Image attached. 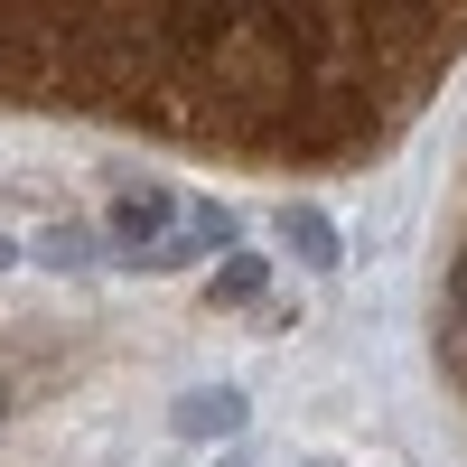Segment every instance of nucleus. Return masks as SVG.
<instances>
[{"mask_svg":"<svg viewBox=\"0 0 467 467\" xmlns=\"http://www.w3.org/2000/svg\"><path fill=\"white\" fill-rule=\"evenodd\" d=\"M244 420H253L244 383H197V393H178L169 431H178V440H244Z\"/></svg>","mask_w":467,"mask_h":467,"instance_id":"2","label":"nucleus"},{"mask_svg":"<svg viewBox=\"0 0 467 467\" xmlns=\"http://www.w3.org/2000/svg\"><path fill=\"white\" fill-rule=\"evenodd\" d=\"M262 290H271V262H262V253H224L215 281H206L215 308H244V299H262Z\"/></svg>","mask_w":467,"mask_h":467,"instance_id":"5","label":"nucleus"},{"mask_svg":"<svg viewBox=\"0 0 467 467\" xmlns=\"http://www.w3.org/2000/svg\"><path fill=\"white\" fill-rule=\"evenodd\" d=\"M47 28V10H0V94H37L47 85V47L57 37H37Z\"/></svg>","mask_w":467,"mask_h":467,"instance_id":"1","label":"nucleus"},{"mask_svg":"<svg viewBox=\"0 0 467 467\" xmlns=\"http://www.w3.org/2000/svg\"><path fill=\"white\" fill-rule=\"evenodd\" d=\"M187 244H197V253L206 244H234V215L224 206H197V215H187Z\"/></svg>","mask_w":467,"mask_h":467,"instance_id":"7","label":"nucleus"},{"mask_svg":"<svg viewBox=\"0 0 467 467\" xmlns=\"http://www.w3.org/2000/svg\"><path fill=\"white\" fill-rule=\"evenodd\" d=\"M440 374H449V383H467V337H440Z\"/></svg>","mask_w":467,"mask_h":467,"instance_id":"8","label":"nucleus"},{"mask_svg":"<svg viewBox=\"0 0 467 467\" xmlns=\"http://www.w3.org/2000/svg\"><path fill=\"white\" fill-rule=\"evenodd\" d=\"M449 299H458V318H467V253L449 262Z\"/></svg>","mask_w":467,"mask_h":467,"instance_id":"9","label":"nucleus"},{"mask_svg":"<svg viewBox=\"0 0 467 467\" xmlns=\"http://www.w3.org/2000/svg\"><path fill=\"white\" fill-rule=\"evenodd\" d=\"M0 420H10V383H0Z\"/></svg>","mask_w":467,"mask_h":467,"instance_id":"11","label":"nucleus"},{"mask_svg":"<svg viewBox=\"0 0 467 467\" xmlns=\"http://www.w3.org/2000/svg\"><path fill=\"white\" fill-rule=\"evenodd\" d=\"M10 262H19V244H10V234H0V271H10Z\"/></svg>","mask_w":467,"mask_h":467,"instance_id":"10","label":"nucleus"},{"mask_svg":"<svg viewBox=\"0 0 467 467\" xmlns=\"http://www.w3.org/2000/svg\"><path fill=\"white\" fill-rule=\"evenodd\" d=\"M169 224H178V197H169V187H122V197H112V234H122L140 262L169 244Z\"/></svg>","mask_w":467,"mask_h":467,"instance_id":"3","label":"nucleus"},{"mask_svg":"<svg viewBox=\"0 0 467 467\" xmlns=\"http://www.w3.org/2000/svg\"><path fill=\"white\" fill-rule=\"evenodd\" d=\"M28 253L47 262V271H85V262H94V234H85V224H47Z\"/></svg>","mask_w":467,"mask_h":467,"instance_id":"6","label":"nucleus"},{"mask_svg":"<svg viewBox=\"0 0 467 467\" xmlns=\"http://www.w3.org/2000/svg\"><path fill=\"white\" fill-rule=\"evenodd\" d=\"M281 253H299L308 271H337V262H346V234H337L318 206H281Z\"/></svg>","mask_w":467,"mask_h":467,"instance_id":"4","label":"nucleus"}]
</instances>
